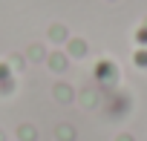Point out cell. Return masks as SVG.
I'll return each instance as SVG.
<instances>
[{
	"label": "cell",
	"instance_id": "obj_1",
	"mask_svg": "<svg viewBox=\"0 0 147 141\" xmlns=\"http://www.w3.org/2000/svg\"><path fill=\"white\" fill-rule=\"evenodd\" d=\"M20 138L23 141H35V127H20Z\"/></svg>",
	"mask_w": 147,
	"mask_h": 141
},
{
	"label": "cell",
	"instance_id": "obj_2",
	"mask_svg": "<svg viewBox=\"0 0 147 141\" xmlns=\"http://www.w3.org/2000/svg\"><path fill=\"white\" fill-rule=\"evenodd\" d=\"M118 141H130V138H127V135H124V138H118Z\"/></svg>",
	"mask_w": 147,
	"mask_h": 141
}]
</instances>
